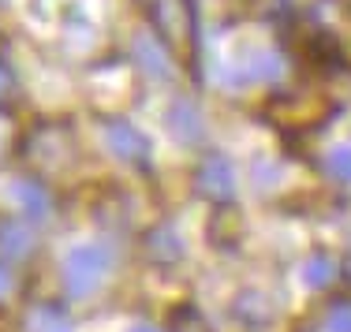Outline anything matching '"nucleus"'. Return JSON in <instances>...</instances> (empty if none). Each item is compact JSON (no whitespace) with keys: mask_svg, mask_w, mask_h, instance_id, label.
<instances>
[{"mask_svg":"<svg viewBox=\"0 0 351 332\" xmlns=\"http://www.w3.org/2000/svg\"><path fill=\"white\" fill-rule=\"evenodd\" d=\"M108 272H112V246L82 243L64 258V292L71 298H86L105 284Z\"/></svg>","mask_w":351,"mask_h":332,"instance_id":"1","label":"nucleus"},{"mask_svg":"<svg viewBox=\"0 0 351 332\" xmlns=\"http://www.w3.org/2000/svg\"><path fill=\"white\" fill-rule=\"evenodd\" d=\"M138 8L149 15L161 38L176 49H187L191 41V8L187 0H138Z\"/></svg>","mask_w":351,"mask_h":332,"instance_id":"2","label":"nucleus"},{"mask_svg":"<svg viewBox=\"0 0 351 332\" xmlns=\"http://www.w3.org/2000/svg\"><path fill=\"white\" fill-rule=\"evenodd\" d=\"M105 146H108L112 157H120V161H128V164H142L146 153H149L142 131L128 120H108L105 123Z\"/></svg>","mask_w":351,"mask_h":332,"instance_id":"3","label":"nucleus"},{"mask_svg":"<svg viewBox=\"0 0 351 332\" xmlns=\"http://www.w3.org/2000/svg\"><path fill=\"white\" fill-rule=\"evenodd\" d=\"M34 246H38V239H34V228H30V224H23V220H0V254H4L8 261L30 258V254H34Z\"/></svg>","mask_w":351,"mask_h":332,"instance_id":"4","label":"nucleus"},{"mask_svg":"<svg viewBox=\"0 0 351 332\" xmlns=\"http://www.w3.org/2000/svg\"><path fill=\"white\" fill-rule=\"evenodd\" d=\"M131 60H135L146 75H157V79H169V75H172L169 56L157 49V38H149V34L131 38Z\"/></svg>","mask_w":351,"mask_h":332,"instance_id":"5","label":"nucleus"},{"mask_svg":"<svg viewBox=\"0 0 351 332\" xmlns=\"http://www.w3.org/2000/svg\"><path fill=\"white\" fill-rule=\"evenodd\" d=\"M15 202H19V209L27 213L30 220H45L49 213H53V198H49V190L38 183V179H23L19 187H15Z\"/></svg>","mask_w":351,"mask_h":332,"instance_id":"6","label":"nucleus"},{"mask_svg":"<svg viewBox=\"0 0 351 332\" xmlns=\"http://www.w3.org/2000/svg\"><path fill=\"white\" fill-rule=\"evenodd\" d=\"M27 332H71V318L53 303L34 306V310L27 314Z\"/></svg>","mask_w":351,"mask_h":332,"instance_id":"7","label":"nucleus"},{"mask_svg":"<svg viewBox=\"0 0 351 332\" xmlns=\"http://www.w3.org/2000/svg\"><path fill=\"white\" fill-rule=\"evenodd\" d=\"M198 183H202L206 194H228L232 190V172H228V161H221V157H210V161L202 164V172H198Z\"/></svg>","mask_w":351,"mask_h":332,"instance_id":"8","label":"nucleus"},{"mask_svg":"<svg viewBox=\"0 0 351 332\" xmlns=\"http://www.w3.org/2000/svg\"><path fill=\"white\" fill-rule=\"evenodd\" d=\"M169 123H172L176 138H183V142H195V138L202 135V127H198V112H195V105H187V101H176L172 105V109H169Z\"/></svg>","mask_w":351,"mask_h":332,"instance_id":"9","label":"nucleus"},{"mask_svg":"<svg viewBox=\"0 0 351 332\" xmlns=\"http://www.w3.org/2000/svg\"><path fill=\"white\" fill-rule=\"evenodd\" d=\"M146 251H149V258H157V261H176L183 254V246H180V235H176L169 224H161V228L149 235Z\"/></svg>","mask_w":351,"mask_h":332,"instance_id":"10","label":"nucleus"},{"mask_svg":"<svg viewBox=\"0 0 351 332\" xmlns=\"http://www.w3.org/2000/svg\"><path fill=\"white\" fill-rule=\"evenodd\" d=\"M15 284H19V277H15L12 261H8V258H0V303H4V298L15 292Z\"/></svg>","mask_w":351,"mask_h":332,"instance_id":"11","label":"nucleus"},{"mask_svg":"<svg viewBox=\"0 0 351 332\" xmlns=\"http://www.w3.org/2000/svg\"><path fill=\"white\" fill-rule=\"evenodd\" d=\"M8 90H12V75H8V68L0 64V97H4Z\"/></svg>","mask_w":351,"mask_h":332,"instance_id":"12","label":"nucleus"},{"mask_svg":"<svg viewBox=\"0 0 351 332\" xmlns=\"http://www.w3.org/2000/svg\"><path fill=\"white\" fill-rule=\"evenodd\" d=\"M131 332H157V329H149V325H138V329H131Z\"/></svg>","mask_w":351,"mask_h":332,"instance_id":"13","label":"nucleus"}]
</instances>
